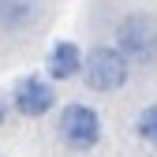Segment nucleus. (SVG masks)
<instances>
[{
    "mask_svg": "<svg viewBox=\"0 0 157 157\" xmlns=\"http://www.w3.org/2000/svg\"><path fill=\"white\" fill-rule=\"evenodd\" d=\"M131 78V60L116 49V45H94L86 52V64H82V82L94 94H116L124 90Z\"/></svg>",
    "mask_w": 157,
    "mask_h": 157,
    "instance_id": "obj_1",
    "label": "nucleus"
},
{
    "mask_svg": "<svg viewBox=\"0 0 157 157\" xmlns=\"http://www.w3.org/2000/svg\"><path fill=\"white\" fill-rule=\"evenodd\" d=\"M116 49H120L131 64H157V19L146 11H131L116 23Z\"/></svg>",
    "mask_w": 157,
    "mask_h": 157,
    "instance_id": "obj_2",
    "label": "nucleus"
},
{
    "mask_svg": "<svg viewBox=\"0 0 157 157\" xmlns=\"http://www.w3.org/2000/svg\"><path fill=\"white\" fill-rule=\"evenodd\" d=\"M56 135H60V142L75 153H90L97 142H101V116H97L94 105L86 101H67L60 109V120H56Z\"/></svg>",
    "mask_w": 157,
    "mask_h": 157,
    "instance_id": "obj_3",
    "label": "nucleus"
},
{
    "mask_svg": "<svg viewBox=\"0 0 157 157\" xmlns=\"http://www.w3.org/2000/svg\"><path fill=\"white\" fill-rule=\"evenodd\" d=\"M11 109L26 120H41L56 109V86L49 82L45 75H26L19 78L15 90H11Z\"/></svg>",
    "mask_w": 157,
    "mask_h": 157,
    "instance_id": "obj_4",
    "label": "nucleus"
},
{
    "mask_svg": "<svg viewBox=\"0 0 157 157\" xmlns=\"http://www.w3.org/2000/svg\"><path fill=\"white\" fill-rule=\"evenodd\" d=\"M82 64H86V56L75 41H56L45 56V78L49 82H67V78L82 75Z\"/></svg>",
    "mask_w": 157,
    "mask_h": 157,
    "instance_id": "obj_5",
    "label": "nucleus"
},
{
    "mask_svg": "<svg viewBox=\"0 0 157 157\" xmlns=\"http://www.w3.org/2000/svg\"><path fill=\"white\" fill-rule=\"evenodd\" d=\"M41 0H0V34H23L37 23Z\"/></svg>",
    "mask_w": 157,
    "mask_h": 157,
    "instance_id": "obj_6",
    "label": "nucleus"
},
{
    "mask_svg": "<svg viewBox=\"0 0 157 157\" xmlns=\"http://www.w3.org/2000/svg\"><path fill=\"white\" fill-rule=\"evenodd\" d=\"M135 135H139L142 142L157 146V101H153V105H146L139 116H135Z\"/></svg>",
    "mask_w": 157,
    "mask_h": 157,
    "instance_id": "obj_7",
    "label": "nucleus"
},
{
    "mask_svg": "<svg viewBox=\"0 0 157 157\" xmlns=\"http://www.w3.org/2000/svg\"><path fill=\"white\" fill-rule=\"evenodd\" d=\"M4 120H8V105L0 101V127H4Z\"/></svg>",
    "mask_w": 157,
    "mask_h": 157,
    "instance_id": "obj_8",
    "label": "nucleus"
}]
</instances>
